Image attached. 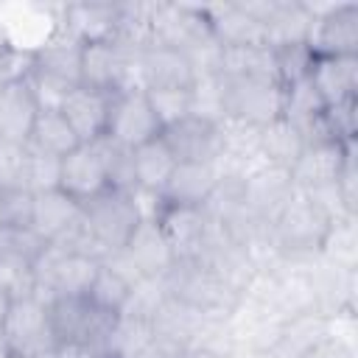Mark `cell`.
Returning <instances> with one entry per match:
<instances>
[{"label": "cell", "instance_id": "cell-1", "mask_svg": "<svg viewBox=\"0 0 358 358\" xmlns=\"http://www.w3.org/2000/svg\"><path fill=\"white\" fill-rule=\"evenodd\" d=\"M330 224H333L330 213L308 193L296 190L291 201L282 207V213L271 221V232L277 249L285 257H308V255H319Z\"/></svg>", "mask_w": 358, "mask_h": 358}, {"label": "cell", "instance_id": "cell-2", "mask_svg": "<svg viewBox=\"0 0 358 358\" xmlns=\"http://www.w3.org/2000/svg\"><path fill=\"white\" fill-rule=\"evenodd\" d=\"M162 285L168 296L213 316H229V310L241 299L199 260H176L162 277Z\"/></svg>", "mask_w": 358, "mask_h": 358}, {"label": "cell", "instance_id": "cell-3", "mask_svg": "<svg viewBox=\"0 0 358 358\" xmlns=\"http://www.w3.org/2000/svg\"><path fill=\"white\" fill-rule=\"evenodd\" d=\"M0 333L8 344V352L17 358H48L56 350L48 305L36 296L14 299Z\"/></svg>", "mask_w": 358, "mask_h": 358}, {"label": "cell", "instance_id": "cell-4", "mask_svg": "<svg viewBox=\"0 0 358 358\" xmlns=\"http://www.w3.org/2000/svg\"><path fill=\"white\" fill-rule=\"evenodd\" d=\"M62 3H0V25L6 42L17 53H36L56 31Z\"/></svg>", "mask_w": 358, "mask_h": 358}, {"label": "cell", "instance_id": "cell-5", "mask_svg": "<svg viewBox=\"0 0 358 358\" xmlns=\"http://www.w3.org/2000/svg\"><path fill=\"white\" fill-rule=\"evenodd\" d=\"M313 28L308 48L313 56H358V3H308Z\"/></svg>", "mask_w": 358, "mask_h": 358}, {"label": "cell", "instance_id": "cell-6", "mask_svg": "<svg viewBox=\"0 0 358 358\" xmlns=\"http://www.w3.org/2000/svg\"><path fill=\"white\" fill-rule=\"evenodd\" d=\"M81 213L87 227L92 229V235L109 249L117 252L126 246V241L131 238L134 227L140 224L137 210L131 204V196L123 190H103L87 201H81Z\"/></svg>", "mask_w": 358, "mask_h": 358}, {"label": "cell", "instance_id": "cell-7", "mask_svg": "<svg viewBox=\"0 0 358 358\" xmlns=\"http://www.w3.org/2000/svg\"><path fill=\"white\" fill-rule=\"evenodd\" d=\"M48 319H50L56 347L59 344L98 347L115 316L95 310L87 296H56L48 302Z\"/></svg>", "mask_w": 358, "mask_h": 358}, {"label": "cell", "instance_id": "cell-8", "mask_svg": "<svg viewBox=\"0 0 358 358\" xmlns=\"http://www.w3.org/2000/svg\"><path fill=\"white\" fill-rule=\"evenodd\" d=\"M162 134V126L145 98V92H117L109 101L106 137L126 145L140 148Z\"/></svg>", "mask_w": 358, "mask_h": 358}, {"label": "cell", "instance_id": "cell-9", "mask_svg": "<svg viewBox=\"0 0 358 358\" xmlns=\"http://www.w3.org/2000/svg\"><path fill=\"white\" fill-rule=\"evenodd\" d=\"M246 8L260 20L266 28V45H302L313 28V11L302 0H257L246 3Z\"/></svg>", "mask_w": 358, "mask_h": 358}, {"label": "cell", "instance_id": "cell-10", "mask_svg": "<svg viewBox=\"0 0 358 358\" xmlns=\"http://www.w3.org/2000/svg\"><path fill=\"white\" fill-rule=\"evenodd\" d=\"M154 36L157 45H168L187 53L190 48L213 39V31L204 6L154 3Z\"/></svg>", "mask_w": 358, "mask_h": 358}, {"label": "cell", "instance_id": "cell-11", "mask_svg": "<svg viewBox=\"0 0 358 358\" xmlns=\"http://www.w3.org/2000/svg\"><path fill=\"white\" fill-rule=\"evenodd\" d=\"M199 263H204L232 294H243L246 291V285L255 280V274H257V268H255V263H252V257L246 255V249L243 246H238L218 224H213L210 227V235H207V241H204V246H201V252H199V257H196Z\"/></svg>", "mask_w": 358, "mask_h": 358}, {"label": "cell", "instance_id": "cell-12", "mask_svg": "<svg viewBox=\"0 0 358 358\" xmlns=\"http://www.w3.org/2000/svg\"><path fill=\"white\" fill-rule=\"evenodd\" d=\"M350 157H355V143L322 140V143L305 145L299 159L291 165L294 187L296 190H319V187L336 185V179Z\"/></svg>", "mask_w": 358, "mask_h": 358}, {"label": "cell", "instance_id": "cell-13", "mask_svg": "<svg viewBox=\"0 0 358 358\" xmlns=\"http://www.w3.org/2000/svg\"><path fill=\"white\" fill-rule=\"evenodd\" d=\"M227 117L257 129L282 117V87L271 81L227 78Z\"/></svg>", "mask_w": 358, "mask_h": 358}, {"label": "cell", "instance_id": "cell-14", "mask_svg": "<svg viewBox=\"0 0 358 358\" xmlns=\"http://www.w3.org/2000/svg\"><path fill=\"white\" fill-rule=\"evenodd\" d=\"M296 193L291 171L277 165H263L243 182V210L260 221H274L282 207Z\"/></svg>", "mask_w": 358, "mask_h": 358}, {"label": "cell", "instance_id": "cell-15", "mask_svg": "<svg viewBox=\"0 0 358 358\" xmlns=\"http://www.w3.org/2000/svg\"><path fill=\"white\" fill-rule=\"evenodd\" d=\"M162 140L171 148L176 162H215L221 151L218 123H210L193 115L162 129Z\"/></svg>", "mask_w": 358, "mask_h": 358}, {"label": "cell", "instance_id": "cell-16", "mask_svg": "<svg viewBox=\"0 0 358 358\" xmlns=\"http://www.w3.org/2000/svg\"><path fill=\"white\" fill-rule=\"evenodd\" d=\"M310 87L319 101L327 106H338L355 101L358 92V56H316L310 76Z\"/></svg>", "mask_w": 358, "mask_h": 358}, {"label": "cell", "instance_id": "cell-17", "mask_svg": "<svg viewBox=\"0 0 358 358\" xmlns=\"http://www.w3.org/2000/svg\"><path fill=\"white\" fill-rule=\"evenodd\" d=\"M204 11L210 20V31L221 48L266 45V28L246 8V3H218V6H204Z\"/></svg>", "mask_w": 358, "mask_h": 358}, {"label": "cell", "instance_id": "cell-18", "mask_svg": "<svg viewBox=\"0 0 358 358\" xmlns=\"http://www.w3.org/2000/svg\"><path fill=\"white\" fill-rule=\"evenodd\" d=\"M159 227L176 260H196L210 235L213 221L201 207H168L159 218Z\"/></svg>", "mask_w": 358, "mask_h": 358}, {"label": "cell", "instance_id": "cell-19", "mask_svg": "<svg viewBox=\"0 0 358 358\" xmlns=\"http://www.w3.org/2000/svg\"><path fill=\"white\" fill-rule=\"evenodd\" d=\"M123 252L134 263V268L140 271V277L162 280L168 274V268L176 263L173 249H171L168 238L162 235L159 221H140L134 227L131 238L126 241Z\"/></svg>", "mask_w": 358, "mask_h": 358}, {"label": "cell", "instance_id": "cell-20", "mask_svg": "<svg viewBox=\"0 0 358 358\" xmlns=\"http://www.w3.org/2000/svg\"><path fill=\"white\" fill-rule=\"evenodd\" d=\"M36 115L39 106L25 78H14L0 87V143L28 145Z\"/></svg>", "mask_w": 358, "mask_h": 358}, {"label": "cell", "instance_id": "cell-21", "mask_svg": "<svg viewBox=\"0 0 358 358\" xmlns=\"http://www.w3.org/2000/svg\"><path fill=\"white\" fill-rule=\"evenodd\" d=\"M126 56L112 42H84L81 50V84L84 90H95L103 95H117L123 84Z\"/></svg>", "mask_w": 358, "mask_h": 358}, {"label": "cell", "instance_id": "cell-22", "mask_svg": "<svg viewBox=\"0 0 358 358\" xmlns=\"http://www.w3.org/2000/svg\"><path fill=\"white\" fill-rule=\"evenodd\" d=\"M59 187L67 196H73L76 201H87V199H92V196L106 190L103 165H101V159H98V154H95V148L90 143H81L76 151L62 157Z\"/></svg>", "mask_w": 358, "mask_h": 358}, {"label": "cell", "instance_id": "cell-23", "mask_svg": "<svg viewBox=\"0 0 358 358\" xmlns=\"http://www.w3.org/2000/svg\"><path fill=\"white\" fill-rule=\"evenodd\" d=\"M218 182L213 162H176L171 179L162 187L168 207H201Z\"/></svg>", "mask_w": 358, "mask_h": 358}, {"label": "cell", "instance_id": "cell-24", "mask_svg": "<svg viewBox=\"0 0 358 358\" xmlns=\"http://www.w3.org/2000/svg\"><path fill=\"white\" fill-rule=\"evenodd\" d=\"M117 25V3H62L59 28L81 42H109Z\"/></svg>", "mask_w": 358, "mask_h": 358}, {"label": "cell", "instance_id": "cell-25", "mask_svg": "<svg viewBox=\"0 0 358 358\" xmlns=\"http://www.w3.org/2000/svg\"><path fill=\"white\" fill-rule=\"evenodd\" d=\"M81 50L84 42L59 28L36 53H34V67L36 73H45L50 78H59L64 84L78 87L81 84Z\"/></svg>", "mask_w": 358, "mask_h": 358}, {"label": "cell", "instance_id": "cell-26", "mask_svg": "<svg viewBox=\"0 0 358 358\" xmlns=\"http://www.w3.org/2000/svg\"><path fill=\"white\" fill-rule=\"evenodd\" d=\"M109 101H112V95L84 90V87H76L67 95V101L62 106V115H64V120L70 123V129L76 131V137L81 143H92V140L106 134Z\"/></svg>", "mask_w": 358, "mask_h": 358}, {"label": "cell", "instance_id": "cell-27", "mask_svg": "<svg viewBox=\"0 0 358 358\" xmlns=\"http://www.w3.org/2000/svg\"><path fill=\"white\" fill-rule=\"evenodd\" d=\"M143 59V76H145V92L148 90H190L196 76L190 67V59L168 45H154Z\"/></svg>", "mask_w": 358, "mask_h": 358}, {"label": "cell", "instance_id": "cell-28", "mask_svg": "<svg viewBox=\"0 0 358 358\" xmlns=\"http://www.w3.org/2000/svg\"><path fill=\"white\" fill-rule=\"evenodd\" d=\"M78 215H81V201L67 196L62 187L34 196V229L48 243H53L59 235H64L78 221Z\"/></svg>", "mask_w": 358, "mask_h": 358}, {"label": "cell", "instance_id": "cell-29", "mask_svg": "<svg viewBox=\"0 0 358 358\" xmlns=\"http://www.w3.org/2000/svg\"><path fill=\"white\" fill-rule=\"evenodd\" d=\"M207 316L210 313H201V310L168 296L162 302V308L157 310V316L151 319V333L157 338H165V341H173V344H182V347L190 350L196 336L201 333Z\"/></svg>", "mask_w": 358, "mask_h": 358}, {"label": "cell", "instance_id": "cell-30", "mask_svg": "<svg viewBox=\"0 0 358 358\" xmlns=\"http://www.w3.org/2000/svg\"><path fill=\"white\" fill-rule=\"evenodd\" d=\"M327 316L324 313H302L282 324V336L274 347L277 358H308L322 341H327Z\"/></svg>", "mask_w": 358, "mask_h": 358}, {"label": "cell", "instance_id": "cell-31", "mask_svg": "<svg viewBox=\"0 0 358 358\" xmlns=\"http://www.w3.org/2000/svg\"><path fill=\"white\" fill-rule=\"evenodd\" d=\"M221 73H224V78H232V81H271V84H277L274 50L268 45L224 48Z\"/></svg>", "mask_w": 358, "mask_h": 358}, {"label": "cell", "instance_id": "cell-32", "mask_svg": "<svg viewBox=\"0 0 358 358\" xmlns=\"http://www.w3.org/2000/svg\"><path fill=\"white\" fill-rule=\"evenodd\" d=\"M151 324L129 316H115L95 350L101 358H137L151 341Z\"/></svg>", "mask_w": 358, "mask_h": 358}, {"label": "cell", "instance_id": "cell-33", "mask_svg": "<svg viewBox=\"0 0 358 358\" xmlns=\"http://www.w3.org/2000/svg\"><path fill=\"white\" fill-rule=\"evenodd\" d=\"M81 145V140L76 137V131L70 129V123L64 120L62 112H39L28 137V148L39 151V154H50V157H67L70 151H76Z\"/></svg>", "mask_w": 358, "mask_h": 358}, {"label": "cell", "instance_id": "cell-34", "mask_svg": "<svg viewBox=\"0 0 358 358\" xmlns=\"http://www.w3.org/2000/svg\"><path fill=\"white\" fill-rule=\"evenodd\" d=\"M302 148H305L302 134L285 117H277V120L260 126V154H263L266 165L291 171V165L299 159Z\"/></svg>", "mask_w": 358, "mask_h": 358}, {"label": "cell", "instance_id": "cell-35", "mask_svg": "<svg viewBox=\"0 0 358 358\" xmlns=\"http://www.w3.org/2000/svg\"><path fill=\"white\" fill-rule=\"evenodd\" d=\"M176 168V159L171 154V148L165 145L162 134L140 148H134V176H137V187H148V190H159L165 187V182L171 179Z\"/></svg>", "mask_w": 358, "mask_h": 358}, {"label": "cell", "instance_id": "cell-36", "mask_svg": "<svg viewBox=\"0 0 358 358\" xmlns=\"http://www.w3.org/2000/svg\"><path fill=\"white\" fill-rule=\"evenodd\" d=\"M103 165L106 173V187L109 190H134L137 187V176H134V148H126L115 140H109L106 134L90 143Z\"/></svg>", "mask_w": 358, "mask_h": 358}, {"label": "cell", "instance_id": "cell-37", "mask_svg": "<svg viewBox=\"0 0 358 358\" xmlns=\"http://www.w3.org/2000/svg\"><path fill=\"white\" fill-rule=\"evenodd\" d=\"M319 257H324L338 268L358 271V215H344L330 224Z\"/></svg>", "mask_w": 358, "mask_h": 358}, {"label": "cell", "instance_id": "cell-38", "mask_svg": "<svg viewBox=\"0 0 358 358\" xmlns=\"http://www.w3.org/2000/svg\"><path fill=\"white\" fill-rule=\"evenodd\" d=\"M134 282H129L123 274H117L112 266L101 263L98 271H95V280L87 291V299L95 310L106 313V316H117L129 299V291H131Z\"/></svg>", "mask_w": 358, "mask_h": 358}, {"label": "cell", "instance_id": "cell-39", "mask_svg": "<svg viewBox=\"0 0 358 358\" xmlns=\"http://www.w3.org/2000/svg\"><path fill=\"white\" fill-rule=\"evenodd\" d=\"M190 115L221 123L227 120V78L224 76H207L196 78L190 87Z\"/></svg>", "mask_w": 358, "mask_h": 358}, {"label": "cell", "instance_id": "cell-40", "mask_svg": "<svg viewBox=\"0 0 358 358\" xmlns=\"http://www.w3.org/2000/svg\"><path fill=\"white\" fill-rule=\"evenodd\" d=\"M0 291L14 302L36 294V277H34V263L0 249Z\"/></svg>", "mask_w": 358, "mask_h": 358}, {"label": "cell", "instance_id": "cell-41", "mask_svg": "<svg viewBox=\"0 0 358 358\" xmlns=\"http://www.w3.org/2000/svg\"><path fill=\"white\" fill-rule=\"evenodd\" d=\"M168 299V291L162 285V280H154V277H140L131 291H129V299L123 305V310L117 316H129V319H137V322H145L151 324V319L157 316V310L162 308V302Z\"/></svg>", "mask_w": 358, "mask_h": 358}, {"label": "cell", "instance_id": "cell-42", "mask_svg": "<svg viewBox=\"0 0 358 358\" xmlns=\"http://www.w3.org/2000/svg\"><path fill=\"white\" fill-rule=\"evenodd\" d=\"M274 50V70H277V84L280 87H291L302 78L310 76L313 67V53L308 48V42L302 45H282V48H271Z\"/></svg>", "mask_w": 358, "mask_h": 358}, {"label": "cell", "instance_id": "cell-43", "mask_svg": "<svg viewBox=\"0 0 358 358\" xmlns=\"http://www.w3.org/2000/svg\"><path fill=\"white\" fill-rule=\"evenodd\" d=\"M0 227L28 229L34 227V193L25 187L0 190Z\"/></svg>", "mask_w": 358, "mask_h": 358}, {"label": "cell", "instance_id": "cell-44", "mask_svg": "<svg viewBox=\"0 0 358 358\" xmlns=\"http://www.w3.org/2000/svg\"><path fill=\"white\" fill-rule=\"evenodd\" d=\"M145 98L162 129L190 117V90H148Z\"/></svg>", "mask_w": 358, "mask_h": 358}, {"label": "cell", "instance_id": "cell-45", "mask_svg": "<svg viewBox=\"0 0 358 358\" xmlns=\"http://www.w3.org/2000/svg\"><path fill=\"white\" fill-rule=\"evenodd\" d=\"M59 176H62V159L50 157V154H39L28 148V168H25V190L36 193H48L59 187Z\"/></svg>", "mask_w": 358, "mask_h": 358}, {"label": "cell", "instance_id": "cell-46", "mask_svg": "<svg viewBox=\"0 0 358 358\" xmlns=\"http://www.w3.org/2000/svg\"><path fill=\"white\" fill-rule=\"evenodd\" d=\"M25 81H28V87H31V95H34L39 112H62L67 95L76 90L73 84H64V81H59V78H50V76H45V73H36V70H31V73L25 76Z\"/></svg>", "mask_w": 358, "mask_h": 358}, {"label": "cell", "instance_id": "cell-47", "mask_svg": "<svg viewBox=\"0 0 358 358\" xmlns=\"http://www.w3.org/2000/svg\"><path fill=\"white\" fill-rule=\"evenodd\" d=\"M25 168H28V145L0 143V190L25 187Z\"/></svg>", "mask_w": 358, "mask_h": 358}, {"label": "cell", "instance_id": "cell-48", "mask_svg": "<svg viewBox=\"0 0 358 358\" xmlns=\"http://www.w3.org/2000/svg\"><path fill=\"white\" fill-rule=\"evenodd\" d=\"M45 246H48V241L34 227H28V229H3V238H0V249L14 252V255H20L31 263L42 255Z\"/></svg>", "mask_w": 358, "mask_h": 358}, {"label": "cell", "instance_id": "cell-49", "mask_svg": "<svg viewBox=\"0 0 358 358\" xmlns=\"http://www.w3.org/2000/svg\"><path fill=\"white\" fill-rule=\"evenodd\" d=\"M129 196H131V204H134L140 221H159L162 213L168 210V204H165V199H162L159 190L134 187V190H129Z\"/></svg>", "mask_w": 358, "mask_h": 358}, {"label": "cell", "instance_id": "cell-50", "mask_svg": "<svg viewBox=\"0 0 358 358\" xmlns=\"http://www.w3.org/2000/svg\"><path fill=\"white\" fill-rule=\"evenodd\" d=\"M137 358H190V350L182 347V344H173V341L151 336V341L145 344V350Z\"/></svg>", "mask_w": 358, "mask_h": 358}, {"label": "cell", "instance_id": "cell-51", "mask_svg": "<svg viewBox=\"0 0 358 358\" xmlns=\"http://www.w3.org/2000/svg\"><path fill=\"white\" fill-rule=\"evenodd\" d=\"M48 358H101V355L90 344H59Z\"/></svg>", "mask_w": 358, "mask_h": 358}, {"label": "cell", "instance_id": "cell-52", "mask_svg": "<svg viewBox=\"0 0 358 358\" xmlns=\"http://www.w3.org/2000/svg\"><path fill=\"white\" fill-rule=\"evenodd\" d=\"M8 308H11V299L0 291V330H3V322H6V316H8Z\"/></svg>", "mask_w": 358, "mask_h": 358}, {"label": "cell", "instance_id": "cell-53", "mask_svg": "<svg viewBox=\"0 0 358 358\" xmlns=\"http://www.w3.org/2000/svg\"><path fill=\"white\" fill-rule=\"evenodd\" d=\"M11 48H8V42H6V34H3V25H0V56H6Z\"/></svg>", "mask_w": 358, "mask_h": 358}, {"label": "cell", "instance_id": "cell-54", "mask_svg": "<svg viewBox=\"0 0 358 358\" xmlns=\"http://www.w3.org/2000/svg\"><path fill=\"white\" fill-rule=\"evenodd\" d=\"M11 358H17V355H11Z\"/></svg>", "mask_w": 358, "mask_h": 358}]
</instances>
